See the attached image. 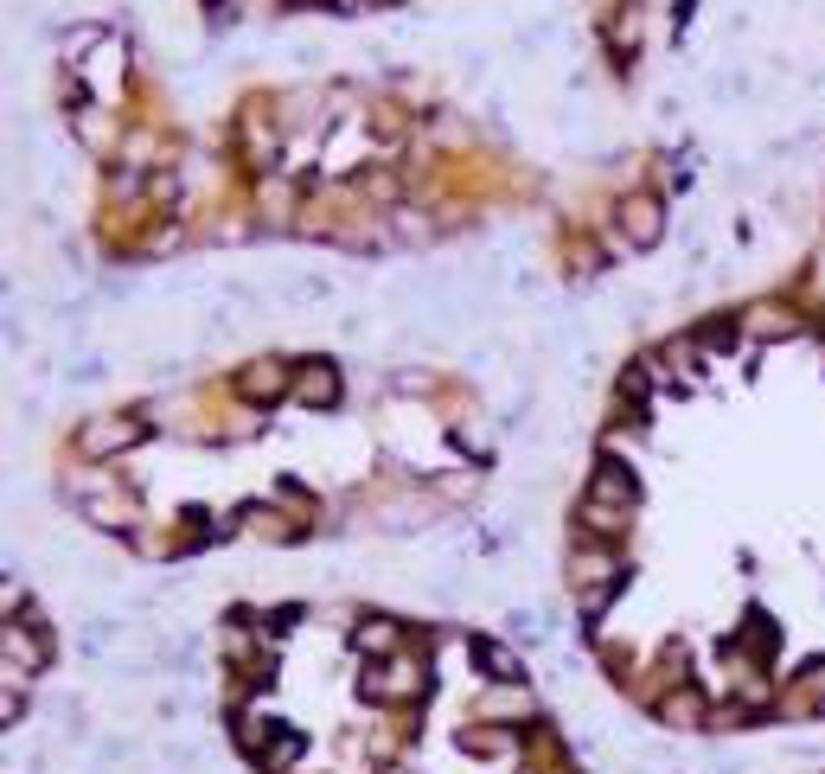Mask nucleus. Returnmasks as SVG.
I'll return each mask as SVG.
<instances>
[{
  "instance_id": "nucleus-7",
  "label": "nucleus",
  "mask_w": 825,
  "mask_h": 774,
  "mask_svg": "<svg viewBox=\"0 0 825 774\" xmlns=\"http://www.w3.org/2000/svg\"><path fill=\"white\" fill-rule=\"evenodd\" d=\"M295 397L307 410H327L339 397V371H334V359H307V366L295 371Z\"/></svg>"
},
{
  "instance_id": "nucleus-5",
  "label": "nucleus",
  "mask_w": 825,
  "mask_h": 774,
  "mask_svg": "<svg viewBox=\"0 0 825 774\" xmlns=\"http://www.w3.org/2000/svg\"><path fill=\"white\" fill-rule=\"evenodd\" d=\"M589 500H608V506H634L640 500V480L614 461V455H601L596 461V480H589Z\"/></svg>"
},
{
  "instance_id": "nucleus-10",
  "label": "nucleus",
  "mask_w": 825,
  "mask_h": 774,
  "mask_svg": "<svg viewBox=\"0 0 825 774\" xmlns=\"http://www.w3.org/2000/svg\"><path fill=\"white\" fill-rule=\"evenodd\" d=\"M659 717H666L673 730H691V723H704V704L691 698V692H673V698L659 704Z\"/></svg>"
},
{
  "instance_id": "nucleus-4",
  "label": "nucleus",
  "mask_w": 825,
  "mask_h": 774,
  "mask_svg": "<svg viewBox=\"0 0 825 774\" xmlns=\"http://www.w3.org/2000/svg\"><path fill=\"white\" fill-rule=\"evenodd\" d=\"M52 660V640H45V627H7V672H26L33 678L38 665Z\"/></svg>"
},
{
  "instance_id": "nucleus-11",
  "label": "nucleus",
  "mask_w": 825,
  "mask_h": 774,
  "mask_svg": "<svg viewBox=\"0 0 825 774\" xmlns=\"http://www.w3.org/2000/svg\"><path fill=\"white\" fill-rule=\"evenodd\" d=\"M359 647H365V653H397V621H365Z\"/></svg>"
},
{
  "instance_id": "nucleus-12",
  "label": "nucleus",
  "mask_w": 825,
  "mask_h": 774,
  "mask_svg": "<svg viewBox=\"0 0 825 774\" xmlns=\"http://www.w3.org/2000/svg\"><path fill=\"white\" fill-rule=\"evenodd\" d=\"M788 327H793V321L781 314V307H755V314H749V333H761V339H775V333H788Z\"/></svg>"
},
{
  "instance_id": "nucleus-1",
  "label": "nucleus",
  "mask_w": 825,
  "mask_h": 774,
  "mask_svg": "<svg viewBox=\"0 0 825 774\" xmlns=\"http://www.w3.org/2000/svg\"><path fill=\"white\" fill-rule=\"evenodd\" d=\"M422 685H429V672H422V660H416V653H391V660L372 672V692H377L384 704L422 698Z\"/></svg>"
},
{
  "instance_id": "nucleus-9",
  "label": "nucleus",
  "mask_w": 825,
  "mask_h": 774,
  "mask_svg": "<svg viewBox=\"0 0 825 774\" xmlns=\"http://www.w3.org/2000/svg\"><path fill=\"white\" fill-rule=\"evenodd\" d=\"M467 653H474V665H481V672H493V685H519V678H525L519 653H506L499 640H474Z\"/></svg>"
},
{
  "instance_id": "nucleus-6",
  "label": "nucleus",
  "mask_w": 825,
  "mask_h": 774,
  "mask_svg": "<svg viewBox=\"0 0 825 774\" xmlns=\"http://www.w3.org/2000/svg\"><path fill=\"white\" fill-rule=\"evenodd\" d=\"M576 518L589 525V545H614V538L628 531V518H634V506H608V500H589V493H583V506H576Z\"/></svg>"
},
{
  "instance_id": "nucleus-13",
  "label": "nucleus",
  "mask_w": 825,
  "mask_h": 774,
  "mask_svg": "<svg viewBox=\"0 0 825 774\" xmlns=\"http://www.w3.org/2000/svg\"><path fill=\"white\" fill-rule=\"evenodd\" d=\"M820 710H825V698H820Z\"/></svg>"
},
{
  "instance_id": "nucleus-2",
  "label": "nucleus",
  "mask_w": 825,
  "mask_h": 774,
  "mask_svg": "<svg viewBox=\"0 0 825 774\" xmlns=\"http://www.w3.org/2000/svg\"><path fill=\"white\" fill-rule=\"evenodd\" d=\"M237 397L244 404H275V397H295V371L282 359H257V366L237 371Z\"/></svg>"
},
{
  "instance_id": "nucleus-8",
  "label": "nucleus",
  "mask_w": 825,
  "mask_h": 774,
  "mask_svg": "<svg viewBox=\"0 0 825 774\" xmlns=\"http://www.w3.org/2000/svg\"><path fill=\"white\" fill-rule=\"evenodd\" d=\"M621 231H628V244H634V250L659 244V231H666V218H659V199H646V192H640V199H628V205H621Z\"/></svg>"
},
{
  "instance_id": "nucleus-3",
  "label": "nucleus",
  "mask_w": 825,
  "mask_h": 774,
  "mask_svg": "<svg viewBox=\"0 0 825 774\" xmlns=\"http://www.w3.org/2000/svg\"><path fill=\"white\" fill-rule=\"evenodd\" d=\"M142 436H148V423H135V416H103V423L77 429V448H83V455H122V448H135Z\"/></svg>"
}]
</instances>
